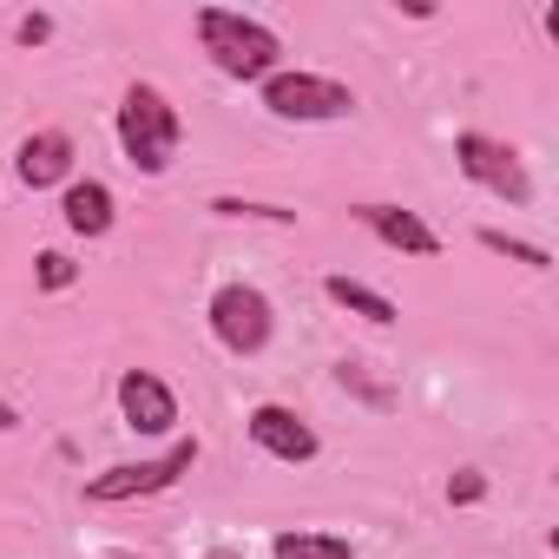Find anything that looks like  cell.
I'll return each instance as SVG.
<instances>
[{
	"mask_svg": "<svg viewBox=\"0 0 559 559\" xmlns=\"http://www.w3.org/2000/svg\"><path fill=\"white\" fill-rule=\"evenodd\" d=\"M191 467H198V435H178V441H171L165 454H152V461H119V467L93 474V480H86V500H93V507L152 500V493H171Z\"/></svg>",
	"mask_w": 559,
	"mask_h": 559,
	"instance_id": "obj_4",
	"label": "cell"
},
{
	"mask_svg": "<svg viewBox=\"0 0 559 559\" xmlns=\"http://www.w3.org/2000/svg\"><path fill=\"white\" fill-rule=\"evenodd\" d=\"M14 428H21V408H14L8 395H0V435H14Z\"/></svg>",
	"mask_w": 559,
	"mask_h": 559,
	"instance_id": "obj_20",
	"label": "cell"
},
{
	"mask_svg": "<svg viewBox=\"0 0 559 559\" xmlns=\"http://www.w3.org/2000/svg\"><path fill=\"white\" fill-rule=\"evenodd\" d=\"M211 211H217V217H257V224H297L290 204H257V198H230V191L211 198Z\"/></svg>",
	"mask_w": 559,
	"mask_h": 559,
	"instance_id": "obj_17",
	"label": "cell"
},
{
	"mask_svg": "<svg viewBox=\"0 0 559 559\" xmlns=\"http://www.w3.org/2000/svg\"><path fill=\"white\" fill-rule=\"evenodd\" d=\"M204 323H211L217 349H230V356L250 362V356H263L270 336H276V304H270L257 284H217L211 304H204Z\"/></svg>",
	"mask_w": 559,
	"mask_h": 559,
	"instance_id": "obj_5",
	"label": "cell"
},
{
	"mask_svg": "<svg viewBox=\"0 0 559 559\" xmlns=\"http://www.w3.org/2000/svg\"><path fill=\"white\" fill-rule=\"evenodd\" d=\"M112 132H119V152H126V165H132L139 178H165L171 158H178V145H185V112H178L152 80H132L126 99H119Z\"/></svg>",
	"mask_w": 559,
	"mask_h": 559,
	"instance_id": "obj_2",
	"label": "cell"
},
{
	"mask_svg": "<svg viewBox=\"0 0 559 559\" xmlns=\"http://www.w3.org/2000/svg\"><path fill=\"white\" fill-rule=\"evenodd\" d=\"M270 559H356V539L323 526H284L270 539Z\"/></svg>",
	"mask_w": 559,
	"mask_h": 559,
	"instance_id": "obj_13",
	"label": "cell"
},
{
	"mask_svg": "<svg viewBox=\"0 0 559 559\" xmlns=\"http://www.w3.org/2000/svg\"><path fill=\"white\" fill-rule=\"evenodd\" d=\"M356 224H362L376 243L402 250V257H441V230H435L421 211H408V204H356Z\"/></svg>",
	"mask_w": 559,
	"mask_h": 559,
	"instance_id": "obj_10",
	"label": "cell"
},
{
	"mask_svg": "<svg viewBox=\"0 0 559 559\" xmlns=\"http://www.w3.org/2000/svg\"><path fill=\"white\" fill-rule=\"evenodd\" d=\"M34 284H40L47 297H60V290L80 284V263H73L67 250H40V257H34Z\"/></svg>",
	"mask_w": 559,
	"mask_h": 559,
	"instance_id": "obj_16",
	"label": "cell"
},
{
	"mask_svg": "<svg viewBox=\"0 0 559 559\" xmlns=\"http://www.w3.org/2000/svg\"><path fill=\"white\" fill-rule=\"evenodd\" d=\"M323 297H330L336 310H349V317H362V323H376V330H389V323L402 317V310H395V304H389L382 290H369V284H362V276H343V270H330V276H323Z\"/></svg>",
	"mask_w": 559,
	"mask_h": 559,
	"instance_id": "obj_12",
	"label": "cell"
},
{
	"mask_svg": "<svg viewBox=\"0 0 559 559\" xmlns=\"http://www.w3.org/2000/svg\"><path fill=\"white\" fill-rule=\"evenodd\" d=\"M454 165H461V178L467 185H480V191H493L500 204H513V211H526L533 204V171H526V158L507 145V139H493V132H454Z\"/></svg>",
	"mask_w": 559,
	"mask_h": 559,
	"instance_id": "obj_6",
	"label": "cell"
},
{
	"mask_svg": "<svg viewBox=\"0 0 559 559\" xmlns=\"http://www.w3.org/2000/svg\"><path fill=\"white\" fill-rule=\"evenodd\" d=\"M487 500V474L480 467H454L448 474V507H480Z\"/></svg>",
	"mask_w": 559,
	"mask_h": 559,
	"instance_id": "obj_18",
	"label": "cell"
},
{
	"mask_svg": "<svg viewBox=\"0 0 559 559\" xmlns=\"http://www.w3.org/2000/svg\"><path fill=\"white\" fill-rule=\"evenodd\" d=\"M336 389H343V395H356V402H362V408H376V415H389V408H395V389H389V382H376V369H369V362H356V356H349V362H336Z\"/></svg>",
	"mask_w": 559,
	"mask_h": 559,
	"instance_id": "obj_14",
	"label": "cell"
},
{
	"mask_svg": "<svg viewBox=\"0 0 559 559\" xmlns=\"http://www.w3.org/2000/svg\"><path fill=\"white\" fill-rule=\"evenodd\" d=\"M257 106L270 119H284V126H336L356 112V93L330 73H304V67H284V73H270L257 86Z\"/></svg>",
	"mask_w": 559,
	"mask_h": 559,
	"instance_id": "obj_3",
	"label": "cell"
},
{
	"mask_svg": "<svg viewBox=\"0 0 559 559\" xmlns=\"http://www.w3.org/2000/svg\"><path fill=\"white\" fill-rule=\"evenodd\" d=\"M14 40H21V47H47V40H53V14H40V8L21 14V21H14Z\"/></svg>",
	"mask_w": 559,
	"mask_h": 559,
	"instance_id": "obj_19",
	"label": "cell"
},
{
	"mask_svg": "<svg viewBox=\"0 0 559 559\" xmlns=\"http://www.w3.org/2000/svg\"><path fill=\"white\" fill-rule=\"evenodd\" d=\"M480 250H487V257H507V263H520V270H552V250H546V243H526V237L493 230V224H480Z\"/></svg>",
	"mask_w": 559,
	"mask_h": 559,
	"instance_id": "obj_15",
	"label": "cell"
},
{
	"mask_svg": "<svg viewBox=\"0 0 559 559\" xmlns=\"http://www.w3.org/2000/svg\"><path fill=\"white\" fill-rule=\"evenodd\" d=\"M60 217H67V230L73 237H106L112 224H119V198H112V185L106 178H73L67 191H60Z\"/></svg>",
	"mask_w": 559,
	"mask_h": 559,
	"instance_id": "obj_11",
	"label": "cell"
},
{
	"mask_svg": "<svg viewBox=\"0 0 559 559\" xmlns=\"http://www.w3.org/2000/svg\"><path fill=\"white\" fill-rule=\"evenodd\" d=\"M198 47L211 53V67L237 86H263L270 73H284V40L276 27H263L257 14H237V8H198Z\"/></svg>",
	"mask_w": 559,
	"mask_h": 559,
	"instance_id": "obj_1",
	"label": "cell"
},
{
	"mask_svg": "<svg viewBox=\"0 0 559 559\" xmlns=\"http://www.w3.org/2000/svg\"><path fill=\"white\" fill-rule=\"evenodd\" d=\"M119 421L132 435H145V441L178 435V395H171V382L158 369H126L119 376Z\"/></svg>",
	"mask_w": 559,
	"mask_h": 559,
	"instance_id": "obj_8",
	"label": "cell"
},
{
	"mask_svg": "<svg viewBox=\"0 0 559 559\" xmlns=\"http://www.w3.org/2000/svg\"><path fill=\"white\" fill-rule=\"evenodd\" d=\"M73 132H60V126H40V132H27L21 145H14V178L27 185V191H67L73 185Z\"/></svg>",
	"mask_w": 559,
	"mask_h": 559,
	"instance_id": "obj_9",
	"label": "cell"
},
{
	"mask_svg": "<svg viewBox=\"0 0 559 559\" xmlns=\"http://www.w3.org/2000/svg\"><path fill=\"white\" fill-rule=\"evenodd\" d=\"M243 435H250V448H263L270 461H284V467H310L323 454V435L297 408H284V402H257L243 415Z\"/></svg>",
	"mask_w": 559,
	"mask_h": 559,
	"instance_id": "obj_7",
	"label": "cell"
}]
</instances>
